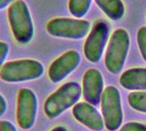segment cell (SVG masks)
<instances>
[{"label": "cell", "mask_w": 146, "mask_h": 131, "mask_svg": "<svg viewBox=\"0 0 146 131\" xmlns=\"http://www.w3.org/2000/svg\"><path fill=\"white\" fill-rule=\"evenodd\" d=\"M8 20L13 36L19 43L27 44L33 39L34 26L25 1L16 0L9 6Z\"/></svg>", "instance_id": "6da1fadb"}, {"label": "cell", "mask_w": 146, "mask_h": 131, "mask_svg": "<svg viewBox=\"0 0 146 131\" xmlns=\"http://www.w3.org/2000/svg\"><path fill=\"white\" fill-rule=\"evenodd\" d=\"M82 93L81 86L76 82H68L52 93L44 101V111L50 118H56L77 104Z\"/></svg>", "instance_id": "7a4b0ae2"}, {"label": "cell", "mask_w": 146, "mask_h": 131, "mask_svg": "<svg viewBox=\"0 0 146 131\" xmlns=\"http://www.w3.org/2000/svg\"><path fill=\"white\" fill-rule=\"evenodd\" d=\"M44 72V66L39 61L33 59H21L3 64L0 70V78L7 83L32 81L40 78Z\"/></svg>", "instance_id": "3957f363"}, {"label": "cell", "mask_w": 146, "mask_h": 131, "mask_svg": "<svg viewBox=\"0 0 146 131\" xmlns=\"http://www.w3.org/2000/svg\"><path fill=\"white\" fill-rule=\"evenodd\" d=\"M130 45L127 32L122 28L116 29L109 42L105 54V66L113 74H118L122 70Z\"/></svg>", "instance_id": "277c9868"}, {"label": "cell", "mask_w": 146, "mask_h": 131, "mask_svg": "<svg viewBox=\"0 0 146 131\" xmlns=\"http://www.w3.org/2000/svg\"><path fill=\"white\" fill-rule=\"evenodd\" d=\"M100 102L106 129L110 131H116L121 126L123 120L119 90L115 86L106 87L102 94Z\"/></svg>", "instance_id": "5b68a950"}, {"label": "cell", "mask_w": 146, "mask_h": 131, "mask_svg": "<svg viewBox=\"0 0 146 131\" xmlns=\"http://www.w3.org/2000/svg\"><path fill=\"white\" fill-rule=\"evenodd\" d=\"M91 23L86 20L71 18H56L46 25L47 32L56 38L81 39L90 31Z\"/></svg>", "instance_id": "8992f818"}, {"label": "cell", "mask_w": 146, "mask_h": 131, "mask_svg": "<svg viewBox=\"0 0 146 131\" xmlns=\"http://www.w3.org/2000/svg\"><path fill=\"white\" fill-rule=\"evenodd\" d=\"M38 111L35 93L27 88L21 89L17 96L16 120L21 129L27 130L33 127Z\"/></svg>", "instance_id": "52a82bcc"}, {"label": "cell", "mask_w": 146, "mask_h": 131, "mask_svg": "<svg viewBox=\"0 0 146 131\" xmlns=\"http://www.w3.org/2000/svg\"><path fill=\"white\" fill-rule=\"evenodd\" d=\"M108 37L109 27L106 23L102 21L96 23L84 44V54L89 61L97 63L100 61Z\"/></svg>", "instance_id": "ba28073f"}, {"label": "cell", "mask_w": 146, "mask_h": 131, "mask_svg": "<svg viewBox=\"0 0 146 131\" xmlns=\"http://www.w3.org/2000/svg\"><path fill=\"white\" fill-rule=\"evenodd\" d=\"M80 62V55L75 50H69L56 59L50 66L48 76L51 82L59 83L74 72Z\"/></svg>", "instance_id": "9c48e42d"}, {"label": "cell", "mask_w": 146, "mask_h": 131, "mask_svg": "<svg viewBox=\"0 0 146 131\" xmlns=\"http://www.w3.org/2000/svg\"><path fill=\"white\" fill-rule=\"evenodd\" d=\"M104 92V78L101 72L92 68L87 70L82 80V93L86 102L96 106L101 101Z\"/></svg>", "instance_id": "30bf717a"}, {"label": "cell", "mask_w": 146, "mask_h": 131, "mask_svg": "<svg viewBox=\"0 0 146 131\" xmlns=\"http://www.w3.org/2000/svg\"><path fill=\"white\" fill-rule=\"evenodd\" d=\"M74 118L94 131L102 130L104 127V121L102 115L93 107V105L88 102H80L74 105L72 110Z\"/></svg>", "instance_id": "8fae6325"}, {"label": "cell", "mask_w": 146, "mask_h": 131, "mask_svg": "<svg viewBox=\"0 0 146 131\" xmlns=\"http://www.w3.org/2000/svg\"><path fill=\"white\" fill-rule=\"evenodd\" d=\"M120 84L128 90L146 91V68H131L120 78Z\"/></svg>", "instance_id": "7c38bea8"}, {"label": "cell", "mask_w": 146, "mask_h": 131, "mask_svg": "<svg viewBox=\"0 0 146 131\" xmlns=\"http://www.w3.org/2000/svg\"><path fill=\"white\" fill-rule=\"evenodd\" d=\"M98 7L111 20H121L125 13V7L121 0H95Z\"/></svg>", "instance_id": "4fadbf2b"}, {"label": "cell", "mask_w": 146, "mask_h": 131, "mask_svg": "<svg viewBox=\"0 0 146 131\" xmlns=\"http://www.w3.org/2000/svg\"><path fill=\"white\" fill-rule=\"evenodd\" d=\"M92 0H69L68 9L71 14L76 18H81L86 14L91 6Z\"/></svg>", "instance_id": "5bb4252c"}, {"label": "cell", "mask_w": 146, "mask_h": 131, "mask_svg": "<svg viewBox=\"0 0 146 131\" xmlns=\"http://www.w3.org/2000/svg\"><path fill=\"white\" fill-rule=\"evenodd\" d=\"M127 100L132 108L146 113V91H133L129 94Z\"/></svg>", "instance_id": "9a60e30c"}, {"label": "cell", "mask_w": 146, "mask_h": 131, "mask_svg": "<svg viewBox=\"0 0 146 131\" xmlns=\"http://www.w3.org/2000/svg\"><path fill=\"white\" fill-rule=\"evenodd\" d=\"M137 40L142 57L146 61V26H142L139 30L137 34Z\"/></svg>", "instance_id": "2e32d148"}, {"label": "cell", "mask_w": 146, "mask_h": 131, "mask_svg": "<svg viewBox=\"0 0 146 131\" xmlns=\"http://www.w3.org/2000/svg\"><path fill=\"white\" fill-rule=\"evenodd\" d=\"M120 131H146V125L137 122H130L123 125Z\"/></svg>", "instance_id": "e0dca14e"}, {"label": "cell", "mask_w": 146, "mask_h": 131, "mask_svg": "<svg viewBox=\"0 0 146 131\" xmlns=\"http://www.w3.org/2000/svg\"><path fill=\"white\" fill-rule=\"evenodd\" d=\"M9 46L5 42L0 41V70L3 66V63L9 55Z\"/></svg>", "instance_id": "ac0fdd59"}, {"label": "cell", "mask_w": 146, "mask_h": 131, "mask_svg": "<svg viewBox=\"0 0 146 131\" xmlns=\"http://www.w3.org/2000/svg\"><path fill=\"white\" fill-rule=\"evenodd\" d=\"M0 131H17V130L12 123L7 120H2L0 121Z\"/></svg>", "instance_id": "d6986e66"}, {"label": "cell", "mask_w": 146, "mask_h": 131, "mask_svg": "<svg viewBox=\"0 0 146 131\" xmlns=\"http://www.w3.org/2000/svg\"><path fill=\"white\" fill-rule=\"evenodd\" d=\"M7 111V102L4 97L0 94V117L3 116Z\"/></svg>", "instance_id": "ffe728a7"}, {"label": "cell", "mask_w": 146, "mask_h": 131, "mask_svg": "<svg viewBox=\"0 0 146 131\" xmlns=\"http://www.w3.org/2000/svg\"><path fill=\"white\" fill-rule=\"evenodd\" d=\"M16 0H0V10L9 7L11 3H13Z\"/></svg>", "instance_id": "44dd1931"}, {"label": "cell", "mask_w": 146, "mask_h": 131, "mask_svg": "<svg viewBox=\"0 0 146 131\" xmlns=\"http://www.w3.org/2000/svg\"><path fill=\"white\" fill-rule=\"evenodd\" d=\"M50 131H68L67 129L63 126H57V127H55L54 129H52Z\"/></svg>", "instance_id": "7402d4cb"}]
</instances>
